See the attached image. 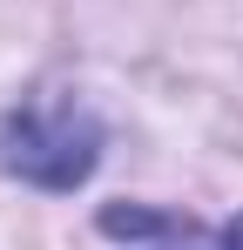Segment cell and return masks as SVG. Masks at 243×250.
Listing matches in <instances>:
<instances>
[{
  "label": "cell",
  "mask_w": 243,
  "mask_h": 250,
  "mask_svg": "<svg viewBox=\"0 0 243 250\" xmlns=\"http://www.w3.org/2000/svg\"><path fill=\"white\" fill-rule=\"evenodd\" d=\"M101 115L81 95H27L0 115V169L34 189H75L101 163Z\"/></svg>",
  "instance_id": "cell-1"
}]
</instances>
